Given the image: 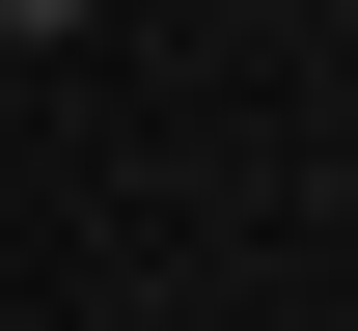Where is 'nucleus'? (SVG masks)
Here are the masks:
<instances>
[{
	"label": "nucleus",
	"mask_w": 358,
	"mask_h": 331,
	"mask_svg": "<svg viewBox=\"0 0 358 331\" xmlns=\"http://www.w3.org/2000/svg\"><path fill=\"white\" fill-rule=\"evenodd\" d=\"M0 28H83V0H0Z\"/></svg>",
	"instance_id": "1"
}]
</instances>
